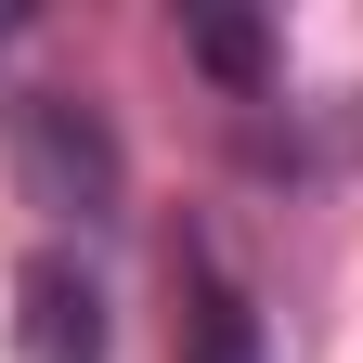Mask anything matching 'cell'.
<instances>
[{
  "instance_id": "1",
  "label": "cell",
  "mask_w": 363,
  "mask_h": 363,
  "mask_svg": "<svg viewBox=\"0 0 363 363\" xmlns=\"http://www.w3.org/2000/svg\"><path fill=\"white\" fill-rule=\"evenodd\" d=\"M13 182H26V208H65V220L130 208V156L78 91H13Z\"/></svg>"
},
{
  "instance_id": "2",
  "label": "cell",
  "mask_w": 363,
  "mask_h": 363,
  "mask_svg": "<svg viewBox=\"0 0 363 363\" xmlns=\"http://www.w3.org/2000/svg\"><path fill=\"white\" fill-rule=\"evenodd\" d=\"M104 286H91V272L65 259V247H39L26 272H13V350L26 363H104Z\"/></svg>"
},
{
  "instance_id": "3",
  "label": "cell",
  "mask_w": 363,
  "mask_h": 363,
  "mask_svg": "<svg viewBox=\"0 0 363 363\" xmlns=\"http://www.w3.org/2000/svg\"><path fill=\"white\" fill-rule=\"evenodd\" d=\"M182 363H272L259 350V311L234 286H195V325H182Z\"/></svg>"
},
{
  "instance_id": "4",
  "label": "cell",
  "mask_w": 363,
  "mask_h": 363,
  "mask_svg": "<svg viewBox=\"0 0 363 363\" xmlns=\"http://www.w3.org/2000/svg\"><path fill=\"white\" fill-rule=\"evenodd\" d=\"M182 39H195V65L234 78V91H259V65H272V26L259 13H182Z\"/></svg>"
}]
</instances>
